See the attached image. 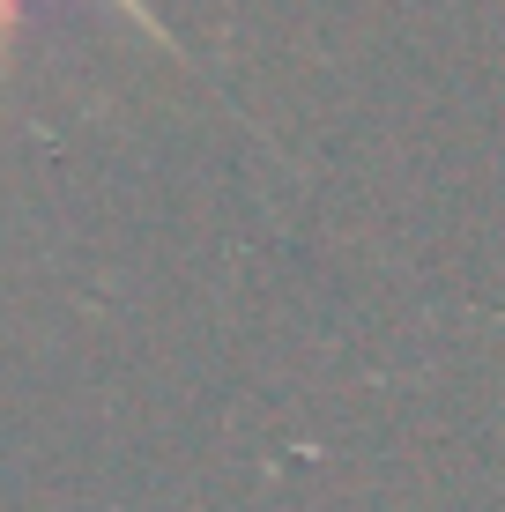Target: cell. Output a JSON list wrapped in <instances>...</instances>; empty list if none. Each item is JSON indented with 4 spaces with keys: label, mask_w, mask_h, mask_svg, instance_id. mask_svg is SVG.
I'll use <instances>...</instances> for the list:
<instances>
[{
    "label": "cell",
    "mask_w": 505,
    "mask_h": 512,
    "mask_svg": "<svg viewBox=\"0 0 505 512\" xmlns=\"http://www.w3.org/2000/svg\"><path fill=\"white\" fill-rule=\"evenodd\" d=\"M112 8H119V15H127V23H134V30H149V38H156V45H164V52H179V38H171V30H164V23H156V15L142 8V0H112ZM8 38H15V0H0V52H8Z\"/></svg>",
    "instance_id": "obj_1"
}]
</instances>
